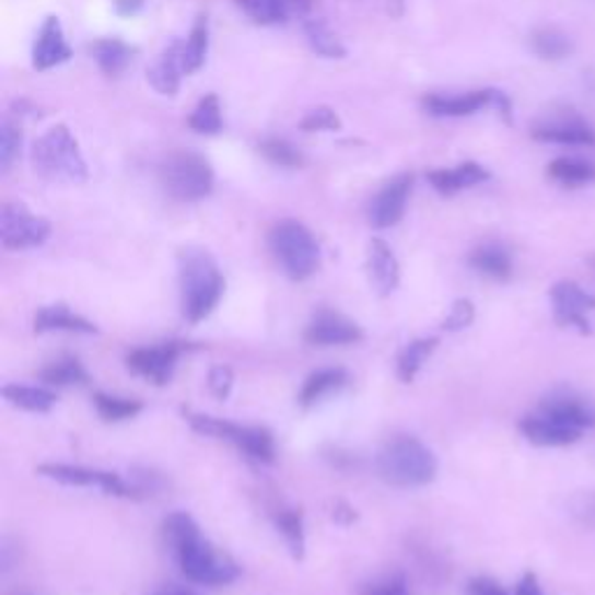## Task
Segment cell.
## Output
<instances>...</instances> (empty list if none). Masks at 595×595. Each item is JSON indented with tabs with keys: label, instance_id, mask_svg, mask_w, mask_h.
I'll return each instance as SVG.
<instances>
[{
	"label": "cell",
	"instance_id": "cell-37",
	"mask_svg": "<svg viewBox=\"0 0 595 595\" xmlns=\"http://www.w3.org/2000/svg\"><path fill=\"white\" fill-rule=\"evenodd\" d=\"M258 152L264 154L270 163L279 165V167H301L305 163L303 154L298 152V149L291 142L279 140V138H270V140L260 142Z\"/></svg>",
	"mask_w": 595,
	"mask_h": 595
},
{
	"label": "cell",
	"instance_id": "cell-38",
	"mask_svg": "<svg viewBox=\"0 0 595 595\" xmlns=\"http://www.w3.org/2000/svg\"><path fill=\"white\" fill-rule=\"evenodd\" d=\"M19 147H22V128L8 119L3 124V133H0V165H3V171H10Z\"/></svg>",
	"mask_w": 595,
	"mask_h": 595
},
{
	"label": "cell",
	"instance_id": "cell-16",
	"mask_svg": "<svg viewBox=\"0 0 595 595\" xmlns=\"http://www.w3.org/2000/svg\"><path fill=\"white\" fill-rule=\"evenodd\" d=\"M72 56L70 45L63 35V26L56 16H47L37 40L33 45V68L35 70H51L66 63Z\"/></svg>",
	"mask_w": 595,
	"mask_h": 595
},
{
	"label": "cell",
	"instance_id": "cell-31",
	"mask_svg": "<svg viewBox=\"0 0 595 595\" xmlns=\"http://www.w3.org/2000/svg\"><path fill=\"white\" fill-rule=\"evenodd\" d=\"M40 380L49 386H74V384H86L89 372L84 370L78 357H63L59 361L49 363L40 372Z\"/></svg>",
	"mask_w": 595,
	"mask_h": 595
},
{
	"label": "cell",
	"instance_id": "cell-32",
	"mask_svg": "<svg viewBox=\"0 0 595 595\" xmlns=\"http://www.w3.org/2000/svg\"><path fill=\"white\" fill-rule=\"evenodd\" d=\"M235 3L245 10L252 22L260 26H275L289 22L291 10L284 0H235Z\"/></svg>",
	"mask_w": 595,
	"mask_h": 595
},
{
	"label": "cell",
	"instance_id": "cell-35",
	"mask_svg": "<svg viewBox=\"0 0 595 595\" xmlns=\"http://www.w3.org/2000/svg\"><path fill=\"white\" fill-rule=\"evenodd\" d=\"M93 405H96V412L105 421H126L133 419L142 412V402L133 398H117L107 394H93Z\"/></svg>",
	"mask_w": 595,
	"mask_h": 595
},
{
	"label": "cell",
	"instance_id": "cell-7",
	"mask_svg": "<svg viewBox=\"0 0 595 595\" xmlns=\"http://www.w3.org/2000/svg\"><path fill=\"white\" fill-rule=\"evenodd\" d=\"M184 419L189 421V425L200 435L231 442L235 450H240L242 454H247L254 460L275 463V456H277L275 438H272V433L268 431V428L240 425V423H233V421H226V419H217V417H210V415L191 412V409H184Z\"/></svg>",
	"mask_w": 595,
	"mask_h": 595
},
{
	"label": "cell",
	"instance_id": "cell-47",
	"mask_svg": "<svg viewBox=\"0 0 595 595\" xmlns=\"http://www.w3.org/2000/svg\"><path fill=\"white\" fill-rule=\"evenodd\" d=\"M152 595H198V593L186 591V588H163V591H156Z\"/></svg>",
	"mask_w": 595,
	"mask_h": 595
},
{
	"label": "cell",
	"instance_id": "cell-29",
	"mask_svg": "<svg viewBox=\"0 0 595 595\" xmlns=\"http://www.w3.org/2000/svg\"><path fill=\"white\" fill-rule=\"evenodd\" d=\"M438 345H440L438 338H419L415 342H409L398 357V377L405 384L415 382L417 372L423 368L428 359H431V353L438 349Z\"/></svg>",
	"mask_w": 595,
	"mask_h": 595
},
{
	"label": "cell",
	"instance_id": "cell-27",
	"mask_svg": "<svg viewBox=\"0 0 595 595\" xmlns=\"http://www.w3.org/2000/svg\"><path fill=\"white\" fill-rule=\"evenodd\" d=\"M549 177L563 186H586L595 182V163L584 161V159H556L549 163Z\"/></svg>",
	"mask_w": 595,
	"mask_h": 595
},
{
	"label": "cell",
	"instance_id": "cell-3",
	"mask_svg": "<svg viewBox=\"0 0 595 595\" xmlns=\"http://www.w3.org/2000/svg\"><path fill=\"white\" fill-rule=\"evenodd\" d=\"M31 159L35 173L49 182L82 184L89 177L80 142L63 124L49 128L43 138L35 140Z\"/></svg>",
	"mask_w": 595,
	"mask_h": 595
},
{
	"label": "cell",
	"instance_id": "cell-42",
	"mask_svg": "<svg viewBox=\"0 0 595 595\" xmlns=\"http://www.w3.org/2000/svg\"><path fill=\"white\" fill-rule=\"evenodd\" d=\"M233 382H235V377H233V370L229 365H217V368L210 370L208 386H210V390L217 398H221V400L229 398Z\"/></svg>",
	"mask_w": 595,
	"mask_h": 595
},
{
	"label": "cell",
	"instance_id": "cell-9",
	"mask_svg": "<svg viewBox=\"0 0 595 595\" xmlns=\"http://www.w3.org/2000/svg\"><path fill=\"white\" fill-rule=\"evenodd\" d=\"M51 235V223L33 214L22 202H5L0 210V240L10 252L35 249Z\"/></svg>",
	"mask_w": 595,
	"mask_h": 595
},
{
	"label": "cell",
	"instance_id": "cell-28",
	"mask_svg": "<svg viewBox=\"0 0 595 595\" xmlns=\"http://www.w3.org/2000/svg\"><path fill=\"white\" fill-rule=\"evenodd\" d=\"M208 37H210V26H208V16L200 14L196 19V24L186 37V43L182 45V61H184V72L191 74L198 72L205 63V56H208Z\"/></svg>",
	"mask_w": 595,
	"mask_h": 595
},
{
	"label": "cell",
	"instance_id": "cell-45",
	"mask_svg": "<svg viewBox=\"0 0 595 595\" xmlns=\"http://www.w3.org/2000/svg\"><path fill=\"white\" fill-rule=\"evenodd\" d=\"M144 0H115V8L121 16H133L142 10Z\"/></svg>",
	"mask_w": 595,
	"mask_h": 595
},
{
	"label": "cell",
	"instance_id": "cell-12",
	"mask_svg": "<svg viewBox=\"0 0 595 595\" xmlns=\"http://www.w3.org/2000/svg\"><path fill=\"white\" fill-rule=\"evenodd\" d=\"M363 340V330L357 322L332 310H319L305 328V342L314 347L357 345Z\"/></svg>",
	"mask_w": 595,
	"mask_h": 595
},
{
	"label": "cell",
	"instance_id": "cell-22",
	"mask_svg": "<svg viewBox=\"0 0 595 595\" xmlns=\"http://www.w3.org/2000/svg\"><path fill=\"white\" fill-rule=\"evenodd\" d=\"M33 330L35 332H49V330H68V332H82V335H93L98 332V326L89 322L86 316L72 312L68 305H47L43 310H37L35 319H33Z\"/></svg>",
	"mask_w": 595,
	"mask_h": 595
},
{
	"label": "cell",
	"instance_id": "cell-25",
	"mask_svg": "<svg viewBox=\"0 0 595 595\" xmlns=\"http://www.w3.org/2000/svg\"><path fill=\"white\" fill-rule=\"evenodd\" d=\"M91 56L107 78H119L128 63L133 61V49L117 40V37H105V40H96L91 45Z\"/></svg>",
	"mask_w": 595,
	"mask_h": 595
},
{
	"label": "cell",
	"instance_id": "cell-46",
	"mask_svg": "<svg viewBox=\"0 0 595 595\" xmlns=\"http://www.w3.org/2000/svg\"><path fill=\"white\" fill-rule=\"evenodd\" d=\"M291 14H307L312 10V0H284Z\"/></svg>",
	"mask_w": 595,
	"mask_h": 595
},
{
	"label": "cell",
	"instance_id": "cell-5",
	"mask_svg": "<svg viewBox=\"0 0 595 595\" xmlns=\"http://www.w3.org/2000/svg\"><path fill=\"white\" fill-rule=\"evenodd\" d=\"M173 553L182 568V574L194 584L223 586L240 576V568L226 553L217 551L208 539L202 537L200 528L186 535L182 542L173 547Z\"/></svg>",
	"mask_w": 595,
	"mask_h": 595
},
{
	"label": "cell",
	"instance_id": "cell-24",
	"mask_svg": "<svg viewBox=\"0 0 595 595\" xmlns=\"http://www.w3.org/2000/svg\"><path fill=\"white\" fill-rule=\"evenodd\" d=\"M349 382V375L342 368H326V370H316L314 375H310L301 388V396H298V405L310 409L326 396H330L332 390H340Z\"/></svg>",
	"mask_w": 595,
	"mask_h": 595
},
{
	"label": "cell",
	"instance_id": "cell-26",
	"mask_svg": "<svg viewBox=\"0 0 595 595\" xmlns=\"http://www.w3.org/2000/svg\"><path fill=\"white\" fill-rule=\"evenodd\" d=\"M3 398L26 412L45 415L56 405V394L40 386H22V384H8L3 386Z\"/></svg>",
	"mask_w": 595,
	"mask_h": 595
},
{
	"label": "cell",
	"instance_id": "cell-23",
	"mask_svg": "<svg viewBox=\"0 0 595 595\" xmlns=\"http://www.w3.org/2000/svg\"><path fill=\"white\" fill-rule=\"evenodd\" d=\"M468 260L479 275L491 277L495 279V282H508V279L512 277V256L505 247L495 245V242H489V245H479L477 249H472Z\"/></svg>",
	"mask_w": 595,
	"mask_h": 595
},
{
	"label": "cell",
	"instance_id": "cell-21",
	"mask_svg": "<svg viewBox=\"0 0 595 595\" xmlns=\"http://www.w3.org/2000/svg\"><path fill=\"white\" fill-rule=\"evenodd\" d=\"M491 175L483 165L475 163V161H468V163H460L456 167H452V171H433L428 173V182L433 184V189L442 196H454L463 189H472V186L487 182Z\"/></svg>",
	"mask_w": 595,
	"mask_h": 595
},
{
	"label": "cell",
	"instance_id": "cell-44",
	"mask_svg": "<svg viewBox=\"0 0 595 595\" xmlns=\"http://www.w3.org/2000/svg\"><path fill=\"white\" fill-rule=\"evenodd\" d=\"M516 595H545L542 588H539L537 576L533 572H526L521 576V582L516 584Z\"/></svg>",
	"mask_w": 595,
	"mask_h": 595
},
{
	"label": "cell",
	"instance_id": "cell-1",
	"mask_svg": "<svg viewBox=\"0 0 595 595\" xmlns=\"http://www.w3.org/2000/svg\"><path fill=\"white\" fill-rule=\"evenodd\" d=\"M226 279H223L217 260L205 249H184L179 254V293H182V314L189 324H198L214 312Z\"/></svg>",
	"mask_w": 595,
	"mask_h": 595
},
{
	"label": "cell",
	"instance_id": "cell-20",
	"mask_svg": "<svg viewBox=\"0 0 595 595\" xmlns=\"http://www.w3.org/2000/svg\"><path fill=\"white\" fill-rule=\"evenodd\" d=\"M182 74H186L184 61H182V43L175 40L159 56L154 66L147 70V80L161 93V96H175V93L179 91Z\"/></svg>",
	"mask_w": 595,
	"mask_h": 595
},
{
	"label": "cell",
	"instance_id": "cell-33",
	"mask_svg": "<svg viewBox=\"0 0 595 595\" xmlns=\"http://www.w3.org/2000/svg\"><path fill=\"white\" fill-rule=\"evenodd\" d=\"M189 128L196 130L200 136H217L221 133L223 128V119H221V105L214 93H208V96L200 98V103L196 105V109L191 112L189 117Z\"/></svg>",
	"mask_w": 595,
	"mask_h": 595
},
{
	"label": "cell",
	"instance_id": "cell-8",
	"mask_svg": "<svg viewBox=\"0 0 595 595\" xmlns=\"http://www.w3.org/2000/svg\"><path fill=\"white\" fill-rule=\"evenodd\" d=\"M37 475L59 481V483H63V487H78V489L96 487L103 493L115 495V498H142L144 495V491L140 487L126 483L117 472L91 470V468H82V465L43 463V465H37Z\"/></svg>",
	"mask_w": 595,
	"mask_h": 595
},
{
	"label": "cell",
	"instance_id": "cell-14",
	"mask_svg": "<svg viewBox=\"0 0 595 595\" xmlns=\"http://www.w3.org/2000/svg\"><path fill=\"white\" fill-rule=\"evenodd\" d=\"M498 105L508 112V101L498 91H470L460 93V96H428L423 101V107L431 112L433 117H470L475 112Z\"/></svg>",
	"mask_w": 595,
	"mask_h": 595
},
{
	"label": "cell",
	"instance_id": "cell-6",
	"mask_svg": "<svg viewBox=\"0 0 595 595\" xmlns=\"http://www.w3.org/2000/svg\"><path fill=\"white\" fill-rule=\"evenodd\" d=\"M159 175L165 194L179 202H198L214 189V171L210 161L194 152L167 154Z\"/></svg>",
	"mask_w": 595,
	"mask_h": 595
},
{
	"label": "cell",
	"instance_id": "cell-18",
	"mask_svg": "<svg viewBox=\"0 0 595 595\" xmlns=\"http://www.w3.org/2000/svg\"><path fill=\"white\" fill-rule=\"evenodd\" d=\"M539 415H545L551 421H558L563 425L576 428V431H584V428L595 425V409L576 396L570 394H556L539 402Z\"/></svg>",
	"mask_w": 595,
	"mask_h": 595
},
{
	"label": "cell",
	"instance_id": "cell-4",
	"mask_svg": "<svg viewBox=\"0 0 595 595\" xmlns=\"http://www.w3.org/2000/svg\"><path fill=\"white\" fill-rule=\"evenodd\" d=\"M270 249L277 264L293 279V282H305L322 266L319 242L312 235L305 223L295 219H284L270 231Z\"/></svg>",
	"mask_w": 595,
	"mask_h": 595
},
{
	"label": "cell",
	"instance_id": "cell-19",
	"mask_svg": "<svg viewBox=\"0 0 595 595\" xmlns=\"http://www.w3.org/2000/svg\"><path fill=\"white\" fill-rule=\"evenodd\" d=\"M518 431L524 433L530 444L537 446H568L582 438V431H576V428L551 421L539 412L521 419Z\"/></svg>",
	"mask_w": 595,
	"mask_h": 595
},
{
	"label": "cell",
	"instance_id": "cell-11",
	"mask_svg": "<svg viewBox=\"0 0 595 595\" xmlns=\"http://www.w3.org/2000/svg\"><path fill=\"white\" fill-rule=\"evenodd\" d=\"M551 307H553V322L568 328L574 326L582 335L591 332V324L586 319V314L595 310V298L586 293L580 284L574 282H558L551 289Z\"/></svg>",
	"mask_w": 595,
	"mask_h": 595
},
{
	"label": "cell",
	"instance_id": "cell-43",
	"mask_svg": "<svg viewBox=\"0 0 595 595\" xmlns=\"http://www.w3.org/2000/svg\"><path fill=\"white\" fill-rule=\"evenodd\" d=\"M468 595H510L498 582L489 580V576H477L468 584Z\"/></svg>",
	"mask_w": 595,
	"mask_h": 595
},
{
	"label": "cell",
	"instance_id": "cell-41",
	"mask_svg": "<svg viewBox=\"0 0 595 595\" xmlns=\"http://www.w3.org/2000/svg\"><path fill=\"white\" fill-rule=\"evenodd\" d=\"M359 595H412V591H409L402 574H394V576H386V580L365 584L359 591Z\"/></svg>",
	"mask_w": 595,
	"mask_h": 595
},
{
	"label": "cell",
	"instance_id": "cell-39",
	"mask_svg": "<svg viewBox=\"0 0 595 595\" xmlns=\"http://www.w3.org/2000/svg\"><path fill=\"white\" fill-rule=\"evenodd\" d=\"M301 128L305 130V133H316V130H340L342 121L335 109L316 107L307 112V117L301 121Z\"/></svg>",
	"mask_w": 595,
	"mask_h": 595
},
{
	"label": "cell",
	"instance_id": "cell-40",
	"mask_svg": "<svg viewBox=\"0 0 595 595\" xmlns=\"http://www.w3.org/2000/svg\"><path fill=\"white\" fill-rule=\"evenodd\" d=\"M472 322H475L472 301H468V298H458V301L452 305L450 314H446V319L442 322V328L450 330V332H456V330L468 328Z\"/></svg>",
	"mask_w": 595,
	"mask_h": 595
},
{
	"label": "cell",
	"instance_id": "cell-34",
	"mask_svg": "<svg viewBox=\"0 0 595 595\" xmlns=\"http://www.w3.org/2000/svg\"><path fill=\"white\" fill-rule=\"evenodd\" d=\"M275 524L279 533L284 535L287 545L293 553V558L305 556V524H303V512L301 510H282L277 514Z\"/></svg>",
	"mask_w": 595,
	"mask_h": 595
},
{
	"label": "cell",
	"instance_id": "cell-15",
	"mask_svg": "<svg viewBox=\"0 0 595 595\" xmlns=\"http://www.w3.org/2000/svg\"><path fill=\"white\" fill-rule=\"evenodd\" d=\"M533 138L539 142L568 144V147H593L595 130L580 117H551L533 128Z\"/></svg>",
	"mask_w": 595,
	"mask_h": 595
},
{
	"label": "cell",
	"instance_id": "cell-13",
	"mask_svg": "<svg viewBox=\"0 0 595 595\" xmlns=\"http://www.w3.org/2000/svg\"><path fill=\"white\" fill-rule=\"evenodd\" d=\"M415 186V175L412 173H402L396 179H390L384 189L375 196V200L370 202V212L368 219L375 229H390L405 217V208L409 194H412Z\"/></svg>",
	"mask_w": 595,
	"mask_h": 595
},
{
	"label": "cell",
	"instance_id": "cell-17",
	"mask_svg": "<svg viewBox=\"0 0 595 595\" xmlns=\"http://www.w3.org/2000/svg\"><path fill=\"white\" fill-rule=\"evenodd\" d=\"M368 275L380 295H390L400 284L398 258L382 237L370 240L368 247Z\"/></svg>",
	"mask_w": 595,
	"mask_h": 595
},
{
	"label": "cell",
	"instance_id": "cell-36",
	"mask_svg": "<svg viewBox=\"0 0 595 595\" xmlns=\"http://www.w3.org/2000/svg\"><path fill=\"white\" fill-rule=\"evenodd\" d=\"M533 49L535 54L542 56V59H563L572 51V45L568 40V35L553 28H542L533 35Z\"/></svg>",
	"mask_w": 595,
	"mask_h": 595
},
{
	"label": "cell",
	"instance_id": "cell-2",
	"mask_svg": "<svg viewBox=\"0 0 595 595\" xmlns=\"http://www.w3.org/2000/svg\"><path fill=\"white\" fill-rule=\"evenodd\" d=\"M377 472L396 489L425 487L438 477V456L421 440L398 435L382 446Z\"/></svg>",
	"mask_w": 595,
	"mask_h": 595
},
{
	"label": "cell",
	"instance_id": "cell-10",
	"mask_svg": "<svg viewBox=\"0 0 595 595\" xmlns=\"http://www.w3.org/2000/svg\"><path fill=\"white\" fill-rule=\"evenodd\" d=\"M194 349L189 342H165L159 347H144L130 351L126 357V365L133 375L163 386L173 380V372L177 368V359L184 351Z\"/></svg>",
	"mask_w": 595,
	"mask_h": 595
},
{
	"label": "cell",
	"instance_id": "cell-30",
	"mask_svg": "<svg viewBox=\"0 0 595 595\" xmlns=\"http://www.w3.org/2000/svg\"><path fill=\"white\" fill-rule=\"evenodd\" d=\"M305 37L310 47L319 56H324V59H345L347 56V49L340 43V37L335 35L322 19H310V22H305Z\"/></svg>",
	"mask_w": 595,
	"mask_h": 595
}]
</instances>
